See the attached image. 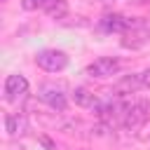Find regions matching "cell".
Masks as SVG:
<instances>
[{"instance_id":"6da1fadb","label":"cell","mask_w":150,"mask_h":150,"mask_svg":"<svg viewBox=\"0 0 150 150\" xmlns=\"http://www.w3.org/2000/svg\"><path fill=\"white\" fill-rule=\"evenodd\" d=\"M35 63L42 68V70H49V73H59L68 66V56L66 52L61 49H42L35 54Z\"/></svg>"},{"instance_id":"7a4b0ae2","label":"cell","mask_w":150,"mask_h":150,"mask_svg":"<svg viewBox=\"0 0 150 150\" xmlns=\"http://www.w3.org/2000/svg\"><path fill=\"white\" fill-rule=\"evenodd\" d=\"M38 98L45 101L52 110H59V112H63V110L68 108V96H66L63 89L56 87V84H42V87L38 89Z\"/></svg>"},{"instance_id":"3957f363","label":"cell","mask_w":150,"mask_h":150,"mask_svg":"<svg viewBox=\"0 0 150 150\" xmlns=\"http://www.w3.org/2000/svg\"><path fill=\"white\" fill-rule=\"evenodd\" d=\"M148 120H150V103L141 101V103H134V105L127 108V115H124V122H122V124H124L127 129L136 131V129H141Z\"/></svg>"},{"instance_id":"277c9868","label":"cell","mask_w":150,"mask_h":150,"mask_svg":"<svg viewBox=\"0 0 150 150\" xmlns=\"http://www.w3.org/2000/svg\"><path fill=\"white\" fill-rule=\"evenodd\" d=\"M120 70V61L115 56H98L94 63L87 66V73L91 77H110Z\"/></svg>"},{"instance_id":"5b68a950","label":"cell","mask_w":150,"mask_h":150,"mask_svg":"<svg viewBox=\"0 0 150 150\" xmlns=\"http://www.w3.org/2000/svg\"><path fill=\"white\" fill-rule=\"evenodd\" d=\"M26 91H28V80H26L23 75H19V73L7 75V80H5V98H7L9 103L23 98Z\"/></svg>"},{"instance_id":"8992f818","label":"cell","mask_w":150,"mask_h":150,"mask_svg":"<svg viewBox=\"0 0 150 150\" xmlns=\"http://www.w3.org/2000/svg\"><path fill=\"white\" fill-rule=\"evenodd\" d=\"M134 26H136V21H131V19H127L122 14H105L101 19V23H98V28L108 30V33H127Z\"/></svg>"},{"instance_id":"52a82bcc","label":"cell","mask_w":150,"mask_h":150,"mask_svg":"<svg viewBox=\"0 0 150 150\" xmlns=\"http://www.w3.org/2000/svg\"><path fill=\"white\" fill-rule=\"evenodd\" d=\"M73 101H75L77 105H82V108H89V110H101V108H103L101 98H98L96 94H91L89 89H84V87H77V89L73 91Z\"/></svg>"},{"instance_id":"ba28073f","label":"cell","mask_w":150,"mask_h":150,"mask_svg":"<svg viewBox=\"0 0 150 150\" xmlns=\"http://www.w3.org/2000/svg\"><path fill=\"white\" fill-rule=\"evenodd\" d=\"M5 127H7V134L9 136H23L26 129H28V122L21 112H9L5 117Z\"/></svg>"},{"instance_id":"9c48e42d","label":"cell","mask_w":150,"mask_h":150,"mask_svg":"<svg viewBox=\"0 0 150 150\" xmlns=\"http://www.w3.org/2000/svg\"><path fill=\"white\" fill-rule=\"evenodd\" d=\"M138 87H143L141 75H124L122 80H117V84H115V94H117V96H127V94H134Z\"/></svg>"},{"instance_id":"30bf717a","label":"cell","mask_w":150,"mask_h":150,"mask_svg":"<svg viewBox=\"0 0 150 150\" xmlns=\"http://www.w3.org/2000/svg\"><path fill=\"white\" fill-rule=\"evenodd\" d=\"M45 12H47L52 19H63V16L68 14V5H66V0H52V2L45 7Z\"/></svg>"},{"instance_id":"8fae6325","label":"cell","mask_w":150,"mask_h":150,"mask_svg":"<svg viewBox=\"0 0 150 150\" xmlns=\"http://www.w3.org/2000/svg\"><path fill=\"white\" fill-rule=\"evenodd\" d=\"M49 2H52V0H23L21 5H23V9H38V7H42V9H45Z\"/></svg>"},{"instance_id":"7c38bea8","label":"cell","mask_w":150,"mask_h":150,"mask_svg":"<svg viewBox=\"0 0 150 150\" xmlns=\"http://www.w3.org/2000/svg\"><path fill=\"white\" fill-rule=\"evenodd\" d=\"M141 82H143L145 89H150V68H145V70L141 73Z\"/></svg>"},{"instance_id":"4fadbf2b","label":"cell","mask_w":150,"mask_h":150,"mask_svg":"<svg viewBox=\"0 0 150 150\" xmlns=\"http://www.w3.org/2000/svg\"><path fill=\"white\" fill-rule=\"evenodd\" d=\"M101 2H115V0H101Z\"/></svg>"}]
</instances>
